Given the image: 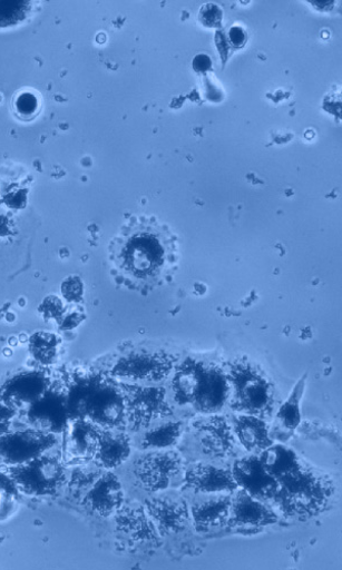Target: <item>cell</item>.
I'll return each mask as SVG.
<instances>
[{
  "label": "cell",
  "mask_w": 342,
  "mask_h": 570,
  "mask_svg": "<svg viewBox=\"0 0 342 570\" xmlns=\"http://www.w3.org/2000/svg\"><path fill=\"white\" fill-rule=\"evenodd\" d=\"M277 520L276 511L267 502L261 501L238 488L231 494L227 527L260 529L276 524Z\"/></svg>",
  "instance_id": "obj_14"
},
{
  "label": "cell",
  "mask_w": 342,
  "mask_h": 570,
  "mask_svg": "<svg viewBox=\"0 0 342 570\" xmlns=\"http://www.w3.org/2000/svg\"><path fill=\"white\" fill-rule=\"evenodd\" d=\"M229 384V407L241 414L270 416L275 405L274 386L265 372L246 360L225 367Z\"/></svg>",
  "instance_id": "obj_5"
},
{
  "label": "cell",
  "mask_w": 342,
  "mask_h": 570,
  "mask_svg": "<svg viewBox=\"0 0 342 570\" xmlns=\"http://www.w3.org/2000/svg\"><path fill=\"white\" fill-rule=\"evenodd\" d=\"M183 435V421H166L152 430L148 428L140 439L139 446L143 451L173 450L180 442Z\"/></svg>",
  "instance_id": "obj_25"
},
{
  "label": "cell",
  "mask_w": 342,
  "mask_h": 570,
  "mask_svg": "<svg viewBox=\"0 0 342 570\" xmlns=\"http://www.w3.org/2000/svg\"><path fill=\"white\" fill-rule=\"evenodd\" d=\"M260 456L266 471L276 481L287 476L304 464L295 451L282 444L273 443Z\"/></svg>",
  "instance_id": "obj_24"
},
{
  "label": "cell",
  "mask_w": 342,
  "mask_h": 570,
  "mask_svg": "<svg viewBox=\"0 0 342 570\" xmlns=\"http://www.w3.org/2000/svg\"><path fill=\"white\" fill-rule=\"evenodd\" d=\"M59 338L47 332H38L30 340V353L42 365L56 363L59 354Z\"/></svg>",
  "instance_id": "obj_27"
},
{
  "label": "cell",
  "mask_w": 342,
  "mask_h": 570,
  "mask_svg": "<svg viewBox=\"0 0 342 570\" xmlns=\"http://www.w3.org/2000/svg\"><path fill=\"white\" fill-rule=\"evenodd\" d=\"M231 495H202L189 507L190 521L195 530L207 533L227 527Z\"/></svg>",
  "instance_id": "obj_21"
},
{
  "label": "cell",
  "mask_w": 342,
  "mask_h": 570,
  "mask_svg": "<svg viewBox=\"0 0 342 570\" xmlns=\"http://www.w3.org/2000/svg\"><path fill=\"white\" fill-rule=\"evenodd\" d=\"M57 436L30 428L0 435V461L10 466L25 464L53 449Z\"/></svg>",
  "instance_id": "obj_12"
},
{
  "label": "cell",
  "mask_w": 342,
  "mask_h": 570,
  "mask_svg": "<svg viewBox=\"0 0 342 570\" xmlns=\"http://www.w3.org/2000/svg\"><path fill=\"white\" fill-rule=\"evenodd\" d=\"M184 461L174 450L153 451L134 462V476L138 485L149 493L167 491L180 476Z\"/></svg>",
  "instance_id": "obj_9"
},
{
  "label": "cell",
  "mask_w": 342,
  "mask_h": 570,
  "mask_svg": "<svg viewBox=\"0 0 342 570\" xmlns=\"http://www.w3.org/2000/svg\"><path fill=\"white\" fill-rule=\"evenodd\" d=\"M170 390L177 405L192 406L203 415L217 414L229 397L225 368L190 357L175 367Z\"/></svg>",
  "instance_id": "obj_2"
},
{
  "label": "cell",
  "mask_w": 342,
  "mask_h": 570,
  "mask_svg": "<svg viewBox=\"0 0 342 570\" xmlns=\"http://www.w3.org/2000/svg\"><path fill=\"white\" fill-rule=\"evenodd\" d=\"M126 404V423L131 432L148 430L155 421L173 416L166 390L119 384Z\"/></svg>",
  "instance_id": "obj_8"
},
{
  "label": "cell",
  "mask_w": 342,
  "mask_h": 570,
  "mask_svg": "<svg viewBox=\"0 0 342 570\" xmlns=\"http://www.w3.org/2000/svg\"><path fill=\"white\" fill-rule=\"evenodd\" d=\"M304 383L305 379L295 389L293 395H291L290 399L279 410L276 414V422L281 430L290 433L297 430V426L302 421L300 402L304 390Z\"/></svg>",
  "instance_id": "obj_26"
},
{
  "label": "cell",
  "mask_w": 342,
  "mask_h": 570,
  "mask_svg": "<svg viewBox=\"0 0 342 570\" xmlns=\"http://www.w3.org/2000/svg\"><path fill=\"white\" fill-rule=\"evenodd\" d=\"M18 410L0 402V435L12 431V425L18 416Z\"/></svg>",
  "instance_id": "obj_33"
},
{
  "label": "cell",
  "mask_w": 342,
  "mask_h": 570,
  "mask_svg": "<svg viewBox=\"0 0 342 570\" xmlns=\"http://www.w3.org/2000/svg\"><path fill=\"white\" fill-rule=\"evenodd\" d=\"M8 224L9 223L3 217H0V235H2L9 229Z\"/></svg>",
  "instance_id": "obj_34"
},
{
  "label": "cell",
  "mask_w": 342,
  "mask_h": 570,
  "mask_svg": "<svg viewBox=\"0 0 342 570\" xmlns=\"http://www.w3.org/2000/svg\"><path fill=\"white\" fill-rule=\"evenodd\" d=\"M144 508L160 537L178 534L189 525V507L183 498L168 494L150 497L144 501Z\"/></svg>",
  "instance_id": "obj_15"
},
{
  "label": "cell",
  "mask_w": 342,
  "mask_h": 570,
  "mask_svg": "<svg viewBox=\"0 0 342 570\" xmlns=\"http://www.w3.org/2000/svg\"><path fill=\"white\" fill-rule=\"evenodd\" d=\"M10 474L19 491L37 498L56 494L68 481L63 461L48 452L10 466Z\"/></svg>",
  "instance_id": "obj_7"
},
{
  "label": "cell",
  "mask_w": 342,
  "mask_h": 570,
  "mask_svg": "<svg viewBox=\"0 0 342 570\" xmlns=\"http://www.w3.org/2000/svg\"><path fill=\"white\" fill-rule=\"evenodd\" d=\"M62 294L67 302L78 303L82 294V284L78 277L71 276L62 284Z\"/></svg>",
  "instance_id": "obj_31"
},
{
  "label": "cell",
  "mask_w": 342,
  "mask_h": 570,
  "mask_svg": "<svg viewBox=\"0 0 342 570\" xmlns=\"http://www.w3.org/2000/svg\"><path fill=\"white\" fill-rule=\"evenodd\" d=\"M104 471L97 465L88 468L86 463L77 464L67 481L71 495L81 500Z\"/></svg>",
  "instance_id": "obj_28"
},
{
  "label": "cell",
  "mask_w": 342,
  "mask_h": 570,
  "mask_svg": "<svg viewBox=\"0 0 342 570\" xmlns=\"http://www.w3.org/2000/svg\"><path fill=\"white\" fill-rule=\"evenodd\" d=\"M16 111L23 118H29L38 111V99L31 92L19 95L14 102Z\"/></svg>",
  "instance_id": "obj_30"
},
{
  "label": "cell",
  "mask_w": 342,
  "mask_h": 570,
  "mask_svg": "<svg viewBox=\"0 0 342 570\" xmlns=\"http://www.w3.org/2000/svg\"><path fill=\"white\" fill-rule=\"evenodd\" d=\"M233 479L238 489L252 497L271 503L279 483L266 471L260 454L236 459L231 468Z\"/></svg>",
  "instance_id": "obj_13"
},
{
  "label": "cell",
  "mask_w": 342,
  "mask_h": 570,
  "mask_svg": "<svg viewBox=\"0 0 342 570\" xmlns=\"http://www.w3.org/2000/svg\"><path fill=\"white\" fill-rule=\"evenodd\" d=\"M117 532L134 543H159L160 534L154 521L138 502L124 503L115 514Z\"/></svg>",
  "instance_id": "obj_20"
},
{
  "label": "cell",
  "mask_w": 342,
  "mask_h": 570,
  "mask_svg": "<svg viewBox=\"0 0 342 570\" xmlns=\"http://www.w3.org/2000/svg\"><path fill=\"white\" fill-rule=\"evenodd\" d=\"M40 311L45 317L55 318L59 322L66 313V308L58 297H48L41 305Z\"/></svg>",
  "instance_id": "obj_32"
},
{
  "label": "cell",
  "mask_w": 342,
  "mask_h": 570,
  "mask_svg": "<svg viewBox=\"0 0 342 570\" xmlns=\"http://www.w3.org/2000/svg\"><path fill=\"white\" fill-rule=\"evenodd\" d=\"M51 390L50 377L41 371H28L14 375L0 389V402L26 411Z\"/></svg>",
  "instance_id": "obj_17"
},
{
  "label": "cell",
  "mask_w": 342,
  "mask_h": 570,
  "mask_svg": "<svg viewBox=\"0 0 342 570\" xmlns=\"http://www.w3.org/2000/svg\"><path fill=\"white\" fill-rule=\"evenodd\" d=\"M188 432L199 452L211 460H226L236 454V440L228 420L219 414L203 415L189 423Z\"/></svg>",
  "instance_id": "obj_10"
},
{
  "label": "cell",
  "mask_w": 342,
  "mask_h": 570,
  "mask_svg": "<svg viewBox=\"0 0 342 570\" xmlns=\"http://www.w3.org/2000/svg\"><path fill=\"white\" fill-rule=\"evenodd\" d=\"M183 489L197 495H231L237 489V485L234 482L231 469L199 462L186 469Z\"/></svg>",
  "instance_id": "obj_16"
},
{
  "label": "cell",
  "mask_w": 342,
  "mask_h": 570,
  "mask_svg": "<svg viewBox=\"0 0 342 570\" xmlns=\"http://www.w3.org/2000/svg\"><path fill=\"white\" fill-rule=\"evenodd\" d=\"M231 425L236 442L250 453L261 454L273 444L270 426L261 416L236 413Z\"/></svg>",
  "instance_id": "obj_22"
},
{
  "label": "cell",
  "mask_w": 342,
  "mask_h": 570,
  "mask_svg": "<svg viewBox=\"0 0 342 570\" xmlns=\"http://www.w3.org/2000/svg\"><path fill=\"white\" fill-rule=\"evenodd\" d=\"M131 454V439L120 430H101L92 462L104 470L124 464Z\"/></svg>",
  "instance_id": "obj_23"
},
{
  "label": "cell",
  "mask_w": 342,
  "mask_h": 570,
  "mask_svg": "<svg viewBox=\"0 0 342 570\" xmlns=\"http://www.w3.org/2000/svg\"><path fill=\"white\" fill-rule=\"evenodd\" d=\"M177 364L178 358L167 351L138 348L120 356L110 374L130 383L158 384L173 374Z\"/></svg>",
  "instance_id": "obj_6"
},
{
  "label": "cell",
  "mask_w": 342,
  "mask_h": 570,
  "mask_svg": "<svg viewBox=\"0 0 342 570\" xmlns=\"http://www.w3.org/2000/svg\"><path fill=\"white\" fill-rule=\"evenodd\" d=\"M30 2H0V27L18 24L26 20L30 13Z\"/></svg>",
  "instance_id": "obj_29"
},
{
  "label": "cell",
  "mask_w": 342,
  "mask_h": 570,
  "mask_svg": "<svg viewBox=\"0 0 342 570\" xmlns=\"http://www.w3.org/2000/svg\"><path fill=\"white\" fill-rule=\"evenodd\" d=\"M66 399L70 420L84 419L100 430L125 431L127 428L126 404L120 385L105 376L76 377Z\"/></svg>",
  "instance_id": "obj_3"
},
{
  "label": "cell",
  "mask_w": 342,
  "mask_h": 570,
  "mask_svg": "<svg viewBox=\"0 0 342 570\" xmlns=\"http://www.w3.org/2000/svg\"><path fill=\"white\" fill-rule=\"evenodd\" d=\"M272 500L274 510L287 519L307 520L322 513L334 494L329 474L303 464L277 481Z\"/></svg>",
  "instance_id": "obj_4"
},
{
  "label": "cell",
  "mask_w": 342,
  "mask_h": 570,
  "mask_svg": "<svg viewBox=\"0 0 342 570\" xmlns=\"http://www.w3.org/2000/svg\"><path fill=\"white\" fill-rule=\"evenodd\" d=\"M81 503L94 514L115 517L125 503L124 488L117 474L105 470L81 499Z\"/></svg>",
  "instance_id": "obj_18"
},
{
  "label": "cell",
  "mask_w": 342,
  "mask_h": 570,
  "mask_svg": "<svg viewBox=\"0 0 342 570\" xmlns=\"http://www.w3.org/2000/svg\"><path fill=\"white\" fill-rule=\"evenodd\" d=\"M100 431L87 420H70L63 433V462L77 465L92 461Z\"/></svg>",
  "instance_id": "obj_19"
},
{
  "label": "cell",
  "mask_w": 342,
  "mask_h": 570,
  "mask_svg": "<svg viewBox=\"0 0 342 570\" xmlns=\"http://www.w3.org/2000/svg\"><path fill=\"white\" fill-rule=\"evenodd\" d=\"M26 425L36 432L58 436L66 432L70 421L66 393L51 387L26 410Z\"/></svg>",
  "instance_id": "obj_11"
},
{
  "label": "cell",
  "mask_w": 342,
  "mask_h": 570,
  "mask_svg": "<svg viewBox=\"0 0 342 570\" xmlns=\"http://www.w3.org/2000/svg\"><path fill=\"white\" fill-rule=\"evenodd\" d=\"M114 259L124 276L136 287H155L176 267L175 236L157 222L135 223L117 240Z\"/></svg>",
  "instance_id": "obj_1"
}]
</instances>
